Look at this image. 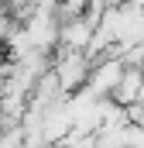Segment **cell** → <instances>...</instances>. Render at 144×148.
I'll use <instances>...</instances> for the list:
<instances>
[{"mask_svg": "<svg viewBox=\"0 0 144 148\" xmlns=\"http://www.w3.org/2000/svg\"><path fill=\"white\" fill-rule=\"evenodd\" d=\"M89 66L93 59L86 52H75V48H52V73H55V83L62 90V97L69 93H79L89 79Z\"/></svg>", "mask_w": 144, "mask_h": 148, "instance_id": "cell-1", "label": "cell"}, {"mask_svg": "<svg viewBox=\"0 0 144 148\" xmlns=\"http://www.w3.org/2000/svg\"><path fill=\"white\" fill-rule=\"evenodd\" d=\"M124 73V62L117 59V55H100V62L93 59V66H89V79H86V93L93 97V100H103L110 97V90L117 86V79Z\"/></svg>", "mask_w": 144, "mask_h": 148, "instance_id": "cell-2", "label": "cell"}, {"mask_svg": "<svg viewBox=\"0 0 144 148\" xmlns=\"http://www.w3.org/2000/svg\"><path fill=\"white\" fill-rule=\"evenodd\" d=\"M117 134H120V145L124 148H144V127L141 124H120Z\"/></svg>", "mask_w": 144, "mask_h": 148, "instance_id": "cell-3", "label": "cell"}, {"mask_svg": "<svg viewBox=\"0 0 144 148\" xmlns=\"http://www.w3.org/2000/svg\"><path fill=\"white\" fill-rule=\"evenodd\" d=\"M137 124H141V127H144V100H141V103H137Z\"/></svg>", "mask_w": 144, "mask_h": 148, "instance_id": "cell-4", "label": "cell"}]
</instances>
